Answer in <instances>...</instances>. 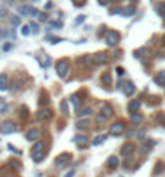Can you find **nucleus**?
Instances as JSON below:
<instances>
[{
	"label": "nucleus",
	"instance_id": "nucleus-26",
	"mask_svg": "<svg viewBox=\"0 0 165 177\" xmlns=\"http://www.w3.org/2000/svg\"><path fill=\"white\" fill-rule=\"evenodd\" d=\"M10 166L13 167V169H21V162L16 161V159H12L10 161Z\"/></svg>",
	"mask_w": 165,
	"mask_h": 177
},
{
	"label": "nucleus",
	"instance_id": "nucleus-23",
	"mask_svg": "<svg viewBox=\"0 0 165 177\" xmlns=\"http://www.w3.org/2000/svg\"><path fill=\"white\" fill-rule=\"evenodd\" d=\"M101 81H102L105 86H110V83H112V77L108 75V73H104V75L101 77Z\"/></svg>",
	"mask_w": 165,
	"mask_h": 177
},
{
	"label": "nucleus",
	"instance_id": "nucleus-1",
	"mask_svg": "<svg viewBox=\"0 0 165 177\" xmlns=\"http://www.w3.org/2000/svg\"><path fill=\"white\" fill-rule=\"evenodd\" d=\"M31 156H32V159H34L36 162H39L42 158L45 156V145L42 141H37L34 146H32V150H31Z\"/></svg>",
	"mask_w": 165,
	"mask_h": 177
},
{
	"label": "nucleus",
	"instance_id": "nucleus-31",
	"mask_svg": "<svg viewBox=\"0 0 165 177\" xmlns=\"http://www.w3.org/2000/svg\"><path fill=\"white\" fill-rule=\"evenodd\" d=\"M60 107H62V112H63V114H68V109H67V101H62Z\"/></svg>",
	"mask_w": 165,
	"mask_h": 177
},
{
	"label": "nucleus",
	"instance_id": "nucleus-27",
	"mask_svg": "<svg viewBox=\"0 0 165 177\" xmlns=\"http://www.w3.org/2000/svg\"><path fill=\"white\" fill-rule=\"evenodd\" d=\"M105 119H107V117H105L102 112L99 114V115H96V122H97V124H104V122H105Z\"/></svg>",
	"mask_w": 165,
	"mask_h": 177
},
{
	"label": "nucleus",
	"instance_id": "nucleus-40",
	"mask_svg": "<svg viewBox=\"0 0 165 177\" xmlns=\"http://www.w3.org/2000/svg\"><path fill=\"white\" fill-rule=\"evenodd\" d=\"M74 3H76V7H83L84 0H74Z\"/></svg>",
	"mask_w": 165,
	"mask_h": 177
},
{
	"label": "nucleus",
	"instance_id": "nucleus-49",
	"mask_svg": "<svg viewBox=\"0 0 165 177\" xmlns=\"http://www.w3.org/2000/svg\"><path fill=\"white\" fill-rule=\"evenodd\" d=\"M34 2H37V0H34Z\"/></svg>",
	"mask_w": 165,
	"mask_h": 177
},
{
	"label": "nucleus",
	"instance_id": "nucleus-6",
	"mask_svg": "<svg viewBox=\"0 0 165 177\" xmlns=\"http://www.w3.org/2000/svg\"><path fill=\"white\" fill-rule=\"evenodd\" d=\"M120 41V34L117 31H108L107 34V46H110V47H115L117 44H118Z\"/></svg>",
	"mask_w": 165,
	"mask_h": 177
},
{
	"label": "nucleus",
	"instance_id": "nucleus-8",
	"mask_svg": "<svg viewBox=\"0 0 165 177\" xmlns=\"http://www.w3.org/2000/svg\"><path fill=\"white\" fill-rule=\"evenodd\" d=\"M108 60V55H107V52H99V54H96L92 57V63H96V65H102V63H105Z\"/></svg>",
	"mask_w": 165,
	"mask_h": 177
},
{
	"label": "nucleus",
	"instance_id": "nucleus-2",
	"mask_svg": "<svg viewBox=\"0 0 165 177\" xmlns=\"http://www.w3.org/2000/svg\"><path fill=\"white\" fill-rule=\"evenodd\" d=\"M68 73H70V62L67 59L58 60V62H57V75L60 78H67Z\"/></svg>",
	"mask_w": 165,
	"mask_h": 177
},
{
	"label": "nucleus",
	"instance_id": "nucleus-33",
	"mask_svg": "<svg viewBox=\"0 0 165 177\" xmlns=\"http://www.w3.org/2000/svg\"><path fill=\"white\" fill-rule=\"evenodd\" d=\"M84 18H86V16H83V15L78 16V20H74V25H81V23L84 21Z\"/></svg>",
	"mask_w": 165,
	"mask_h": 177
},
{
	"label": "nucleus",
	"instance_id": "nucleus-17",
	"mask_svg": "<svg viewBox=\"0 0 165 177\" xmlns=\"http://www.w3.org/2000/svg\"><path fill=\"white\" fill-rule=\"evenodd\" d=\"M130 122H131V125H134V127H136V125H141V124H143V115H141V114H131V120H130Z\"/></svg>",
	"mask_w": 165,
	"mask_h": 177
},
{
	"label": "nucleus",
	"instance_id": "nucleus-42",
	"mask_svg": "<svg viewBox=\"0 0 165 177\" xmlns=\"http://www.w3.org/2000/svg\"><path fill=\"white\" fill-rule=\"evenodd\" d=\"M5 3H7V5H13V3H15V0H5Z\"/></svg>",
	"mask_w": 165,
	"mask_h": 177
},
{
	"label": "nucleus",
	"instance_id": "nucleus-50",
	"mask_svg": "<svg viewBox=\"0 0 165 177\" xmlns=\"http://www.w3.org/2000/svg\"><path fill=\"white\" fill-rule=\"evenodd\" d=\"M163 124H165V122H163Z\"/></svg>",
	"mask_w": 165,
	"mask_h": 177
},
{
	"label": "nucleus",
	"instance_id": "nucleus-3",
	"mask_svg": "<svg viewBox=\"0 0 165 177\" xmlns=\"http://www.w3.org/2000/svg\"><path fill=\"white\" fill-rule=\"evenodd\" d=\"M125 128H126V124L123 122V120H118V122L110 125V135H114V137H120V135L125 132Z\"/></svg>",
	"mask_w": 165,
	"mask_h": 177
},
{
	"label": "nucleus",
	"instance_id": "nucleus-18",
	"mask_svg": "<svg viewBox=\"0 0 165 177\" xmlns=\"http://www.w3.org/2000/svg\"><path fill=\"white\" fill-rule=\"evenodd\" d=\"M70 101H71V104H73L74 109H79V106H81V96H79V94H71Z\"/></svg>",
	"mask_w": 165,
	"mask_h": 177
},
{
	"label": "nucleus",
	"instance_id": "nucleus-21",
	"mask_svg": "<svg viewBox=\"0 0 165 177\" xmlns=\"http://www.w3.org/2000/svg\"><path fill=\"white\" fill-rule=\"evenodd\" d=\"M7 88H8V77L5 73H2V75H0V90L5 91Z\"/></svg>",
	"mask_w": 165,
	"mask_h": 177
},
{
	"label": "nucleus",
	"instance_id": "nucleus-4",
	"mask_svg": "<svg viewBox=\"0 0 165 177\" xmlns=\"http://www.w3.org/2000/svg\"><path fill=\"white\" fill-rule=\"evenodd\" d=\"M18 130V125L15 122H12V120H5V122L0 124V133H13Z\"/></svg>",
	"mask_w": 165,
	"mask_h": 177
},
{
	"label": "nucleus",
	"instance_id": "nucleus-35",
	"mask_svg": "<svg viewBox=\"0 0 165 177\" xmlns=\"http://www.w3.org/2000/svg\"><path fill=\"white\" fill-rule=\"evenodd\" d=\"M131 13H134V7H130L125 10V15H131Z\"/></svg>",
	"mask_w": 165,
	"mask_h": 177
},
{
	"label": "nucleus",
	"instance_id": "nucleus-30",
	"mask_svg": "<svg viewBox=\"0 0 165 177\" xmlns=\"http://www.w3.org/2000/svg\"><path fill=\"white\" fill-rule=\"evenodd\" d=\"M20 23H21L20 16H12V25H13V26H18Z\"/></svg>",
	"mask_w": 165,
	"mask_h": 177
},
{
	"label": "nucleus",
	"instance_id": "nucleus-28",
	"mask_svg": "<svg viewBox=\"0 0 165 177\" xmlns=\"http://www.w3.org/2000/svg\"><path fill=\"white\" fill-rule=\"evenodd\" d=\"M133 161H134V159H131V158H126L125 162H123V167H126V169H128V167H131V166H133Z\"/></svg>",
	"mask_w": 165,
	"mask_h": 177
},
{
	"label": "nucleus",
	"instance_id": "nucleus-39",
	"mask_svg": "<svg viewBox=\"0 0 165 177\" xmlns=\"http://www.w3.org/2000/svg\"><path fill=\"white\" fill-rule=\"evenodd\" d=\"M10 49H12L10 43H5V46H3V50H5V52H7V50H10Z\"/></svg>",
	"mask_w": 165,
	"mask_h": 177
},
{
	"label": "nucleus",
	"instance_id": "nucleus-38",
	"mask_svg": "<svg viewBox=\"0 0 165 177\" xmlns=\"http://www.w3.org/2000/svg\"><path fill=\"white\" fill-rule=\"evenodd\" d=\"M99 3H102V5H110V0H99Z\"/></svg>",
	"mask_w": 165,
	"mask_h": 177
},
{
	"label": "nucleus",
	"instance_id": "nucleus-41",
	"mask_svg": "<svg viewBox=\"0 0 165 177\" xmlns=\"http://www.w3.org/2000/svg\"><path fill=\"white\" fill-rule=\"evenodd\" d=\"M138 138H139V140H146V135H144V132H139V133H138Z\"/></svg>",
	"mask_w": 165,
	"mask_h": 177
},
{
	"label": "nucleus",
	"instance_id": "nucleus-47",
	"mask_svg": "<svg viewBox=\"0 0 165 177\" xmlns=\"http://www.w3.org/2000/svg\"><path fill=\"white\" fill-rule=\"evenodd\" d=\"M0 36H2V29H0Z\"/></svg>",
	"mask_w": 165,
	"mask_h": 177
},
{
	"label": "nucleus",
	"instance_id": "nucleus-20",
	"mask_svg": "<svg viewBox=\"0 0 165 177\" xmlns=\"http://www.w3.org/2000/svg\"><path fill=\"white\" fill-rule=\"evenodd\" d=\"M139 107H141V102H139V101H131L130 104H128V109H130V112H131V114L138 112Z\"/></svg>",
	"mask_w": 165,
	"mask_h": 177
},
{
	"label": "nucleus",
	"instance_id": "nucleus-48",
	"mask_svg": "<svg viewBox=\"0 0 165 177\" xmlns=\"http://www.w3.org/2000/svg\"><path fill=\"white\" fill-rule=\"evenodd\" d=\"M131 2H136V0H131Z\"/></svg>",
	"mask_w": 165,
	"mask_h": 177
},
{
	"label": "nucleus",
	"instance_id": "nucleus-10",
	"mask_svg": "<svg viewBox=\"0 0 165 177\" xmlns=\"http://www.w3.org/2000/svg\"><path fill=\"white\" fill-rule=\"evenodd\" d=\"M74 143H76L79 148H84L89 143V138L86 135H78V137H74Z\"/></svg>",
	"mask_w": 165,
	"mask_h": 177
},
{
	"label": "nucleus",
	"instance_id": "nucleus-14",
	"mask_svg": "<svg viewBox=\"0 0 165 177\" xmlns=\"http://www.w3.org/2000/svg\"><path fill=\"white\" fill-rule=\"evenodd\" d=\"M155 83H157L159 86H165V70H162V72H159L157 75L154 77Z\"/></svg>",
	"mask_w": 165,
	"mask_h": 177
},
{
	"label": "nucleus",
	"instance_id": "nucleus-25",
	"mask_svg": "<svg viewBox=\"0 0 165 177\" xmlns=\"http://www.w3.org/2000/svg\"><path fill=\"white\" fill-rule=\"evenodd\" d=\"M104 140H105V135H97L92 140V145H101V143H104Z\"/></svg>",
	"mask_w": 165,
	"mask_h": 177
},
{
	"label": "nucleus",
	"instance_id": "nucleus-7",
	"mask_svg": "<svg viewBox=\"0 0 165 177\" xmlns=\"http://www.w3.org/2000/svg\"><path fill=\"white\" fill-rule=\"evenodd\" d=\"M70 161H71V155H70V153H63V155L57 156V159H55V166L63 167V166H67Z\"/></svg>",
	"mask_w": 165,
	"mask_h": 177
},
{
	"label": "nucleus",
	"instance_id": "nucleus-32",
	"mask_svg": "<svg viewBox=\"0 0 165 177\" xmlns=\"http://www.w3.org/2000/svg\"><path fill=\"white\" fill-rule=\"evenodd\" d=\"M29 28L32 29V32H36V34H37V32H39V26H37L36 23H31V25H29Z\"/></svg>",
	"mask_w": 165,
	"mask_h": 177
},
{
	"label": "nucleus",
	"instance_id": "nucleus-13",
	"mask_svg": "<svg viewBox=\"0 0 165 177\" xmlns=\"http://www.w3.org/2000/svg\"><path fill=\"white\" fill-rule=\"evenodd\" d=\"M118 164H120V162H118V158H117V156H110L107 159V167H108V169H117Z\"/></svg>",
	"mask_w": 165,
	"mask_h": 177
},
{
	"label": "nucleus",
	"instance_id": "nucleus-45",
	"mask_svg": "<svg viewBox=\"0 0 165 177\" xmlns=\"http://www.w3.org/2000/svg\"><path fill=\"white\" fill-rule=\"evenodd\" d=\"M5 177H16V175H5Z\"/></svg>",
	"mask_w": 165,
	"mask_h": 177
},
{
	"label": "nucleus",
	"instance_id": "nucleus-34",
	"mask_svg": "<svg viewBox=\"0 0 165 177\" xmlns=\"http://www.w3.org/2000/svg\"><path fill=\"white\" fill-rule=\"evenodd\" d=\"M7 16V10L3 7H0V18H5Z\"/></svg>",
	"mask_w": 165,
	"mask_h": 177
},
{
	"label": "nucleus",
	"instance_id": "nucleus-22",
	"mask_svg": "<svg viewBox=\"0 0 165 177\" xmlns=\"http://www.w3.org/2000/svg\"><path fill=\"white\" fill-rule=\"evenodd\" d=\"M163 169H165V164H163L162 161H159L157 164H155V167H154L152 174H154V175H159V174H162V172H163Z\"/></svg>",
	"mask_w": 165,
	"mask_h": 177
},
{
	"label": "nucleus",
	"instance_id": "nucleus-5",
	"mask_svg": "<svg viewBox=\"0 0 165 177\" xmlns=\"http://www.w3.org/2000/svg\"><path fill=\"white\" fill-rule=\"evenodd\" d=\"M52 109L49 107H44V109H41V111H37V114H36V117L37 120H41V122H45V120H50L52 119Z\"/></svg>",
	"mask_w": 165,
	"mask_h": 177
},
{
	"label": "nucleus",
	"instance_id": "nucleus-37",
	"mask_svg": "<svg viewBox=\"0 0 165 177\" xmlns=\"http://www.w3.org/2000/svg\"><path fill=\"white\" fill-rule=\"evenodd\" d=\"M37 16H39V20H41V21H45V20H47L45 13H39V15H37Z\"/></svg>",
	"mask_w": 165,
	"mask_h": 177
},
{
	"label": "nucleus",
	"instance_id": "nucleus-15",
	"mask_svg": "<svg viewBox=\"0 0 165 177\" xmlns=\"http://www.w3.org/2000/svg\"><path fill=\"white\" fill-rule=\"evenodd\" d=\"M37 137H39V130H37V128H31V130H28V133H26V140H29V141H34V140H37Z\"/></svg>",
	"mask_w": 165,
	"mask_h": 177
},
{
	"label": "nucleus",
	"instance_id": "nucleus-43",
	"mask_svg": "<svg viewBox=\"0 0 165 177\" xmlns=\"http://www.w3.org/2000/svg\"><path fill=\"white\" fill-rule=\"evenodd\" d=\"M50 8H52V3L49 2V3H47V5H45V10H50Z\"/></svg>",
	"mask_w": 165,
	"mask_h": 177
},
{
	"label": "nucleus",
	"instance_id": "nucleus-24",
	"mask_svg": "<svg viewBox=\"0 0 165 177\" xmlns=\"http://www.w3.org/2000/svg\"><path fill=\"white\" fill-rule=\"evenodd\" d=\"M29 12H31V7H18V13L20 15H29Z\"/></svg>",
	"mask_w": 165,
	"mask_h": 177
},
{
	"label": "nucleus",
	"instance_id": "nucleus-12",
	"mask_svg": "<svg viewBox=\"0 0 165 177\" xmlns=\"http://www.w3.org/2000/svg\"><path fill=\"white\" fill-rule=\"evenodd\" d=\"M89 125H91L89 119H79L76 122V130H86V128H89Z\"/></svg>",
	"mask_w": 165,
	"mask_h": 177
},
{
	"label": "nucleus",
	"instance_id": "nucleus-11",
	"mask_svg": "<svg viewBox=\"0 0 165 177\" xmlns=\"http://www.w3.org/2000/svg\"><path fill=\"white\" fill-rule=\"evenodd\" d=\"M133 151H134V145H133V143H125V145L121 146V155H123V156H128Z\"/></svg>",
	"mask_w": 165,
	"mask_h": 177
},
{
	"label": "nucleus",
	"instance_id": "nucleus-19",
	"mask_svg": "<svg viewBox=\"0 0 165 177\" xmlns=\"http://www.w3.org/2000/svg\"><path fill=\"white\" fill-rule=\"evenodd\" d=\"M92 114V109H89V107H83V109H79L78 112H76V115L79 119H83V117H89V115Z\"/></svg>",
	"mask_w": 165,
	"mask_h": 177
},
{
	"label": "nucleus",
	"instance_id": "nucleus-16",
	"mask_svg": "<svg viewBox=\"0 0 165 177\" xmlns=\"http://www.w3.org/2000/svg\"><path fill=\"white\" fill-rule=\"evenodd\" d=\"M123 91H125V94H126V96H131V94H133V93L136 91V88H134V85H133L131 81H126V83H125V86H123Z\"/></svg>",
	"mask_w": 165,
	"mask_h": 177
},
{
	"label": "nucleus",
	"instance_id": "nucleus-29",
	"mask_svg": "<svg viewBox=\"0 0 165 177\" xmlns=\"http://www.w3.org/2000/svg\"><path fill=\"white\" fill-rule=\"evenodd\" d=\"M29 29H31L29 26H23V28H21V34H23V36H29V32H31Z\"/></svg>",
	"mask_w": 165,
	"mask_h": 177
},
{
	"label": "nucleus",
	"instance_id": "nucleus-46",
	"mask_svg": "<svg viewBox=\"0 0 165 177\" xmlns=\"http://www.w3.org/2000/svg\"><path fill=\"white\" fill-rule=\"evenodd\" d=\"M163 44H165V36H163Z\"/></svg>",
	"mask_w": 165,
	"mask_h": 177
},
{
	"label": "nucleus",
	"instance_id": "nucleus-44",
	"mask_svg": "<svg viewBox=\"0 0 165 177\" xmlns=\"http://www.w3.org/2000/svg\"><path fill=\"white\" fill-rule=\"evenodd\" d=\"M73 175H74V172H73V171H71V172H68V174H67V177H73Z\"/></svg>",
	"mask_w": 165,
	"mask_h": 177
},
{
	"label": "nucleus",
	"instance_id": "nucleus-9",
	"mask_svg": "<svg viewBox=\"0 0 165 177\" xmlns=\"http://www.w3.org/2000/svg\"><path fill=\"white\" fill-rule=\"evenodd\" d=\"M101 112H102L104 115H105V117H112L115 111H114V107H112V106L108 104V102H104L102 107H101Z\"/></svg>",
	"mask_w": 165,
	"mask_h": 177
},
{
	"label": "nucleus",
	"instance_id": "nucleus-36",
	"mask_svg": "<svg viewBox=\"0 0 165 177\" xmlns=\"http://www.w3.org/2000/svg\"><path fill=\"white\" fill-rule=\"evenodd\" d=\"M26 115H28V107L23 106V107H21V117H26Z\"/></svg>",
	"mask_w": 165,
	"mask_h": 177
}]
</instances>
